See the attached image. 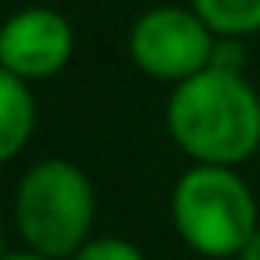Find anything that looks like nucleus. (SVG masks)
<instances>
[{
  "label": "nucleus",
  "mask_w": 260,
  "mask_h": 260,
  "mask_svg": "<svg viewBox=\"0 0 260 260\" xmlns=\"http://www.w3.org/2000/svg\"><path fill=\"white\" fill-rule=\"evenodd\" d=\"M164 125L192 164L239 168L260 153V93L242 72L210 64L171 86Z\"/></svg>",
  "instance_id": "nucleus-1"
},
{
  "label": "nucleus",
  "mask_w": 260,
  "mask_h": 260,
  "mask_svg": "<svg viewBox=\"0 0 260 260\" xmlns=\"http://www.w3.org/2000/svg\"><path fill=\"white\" fill-rule=\"evenodd\" d=\"M11 224L22 246L72 260L96 224V189L82 164L43 157L29 164L11 196Z\"/></svg>",
  "instance_id": "nucleus-2"
},
{
  "label": "nucleus",
  "mask_w": 260,
  "mask_h": 260,
  "mask_svg": "<svg viewBox=\"0 0 260 260\" xmlns=\"http://www.w3.org/2000/svg\"><path fill=\"white\" fill-rule=\"evenodd\" d=\"M168 207L178 239L207 260H235L246 239L260 228L249 182L221 164H189V171L178 175Z\"/></svg>",
  "instance_id": "nucleus-3"
},
{
  "label": "nucleus",
  "mask_w": 260,
  "mask_h": 260,
  "mask_svg": "<svg viewBox=\"0 0 260 260\" xmlns=\"http://www.w3.org/2000/svg\"><path fill=\"white\" fill-rule=\"evenodd\" d=\"M217 36L192 11V4H157L146 8L128 29V57L132 64L157 82L178 86L214 61Z\"/></svg>",
  "instance_id": "nucleus-4"
},
{
  "label": "nucleus",
  "mask_w": 260,
  "mask_h": 260,
  "mask_svg": "<svg viewBox=\"0 0 260 260\" xmlns=\"http://www.w3.org/2000/svg\"><path fill=\"white\" fill-rule=\"evenodd\" d=\"M75 57L72 22L47 4H29L0 22V68L25 82L61 75Z\"/></svg>",
  "instance_id": "nucleus-5"
},
{
  "label": "nucleus",
  "mask_w": 260,
  "mask_h": 260,
  "mask_svg": "<svg viewBox=\"0 0 260 260\" xmlns=\"http://www.w3.org/2000/svg\"><path fill=\"white\" fill-rule=\"evenodd\" d=\"M36 118H40V107H36L32 82L0 68V164H11L32 143Z\"/></svg>",
  "instance_id": "nucleus-6"
},
{
  "label": "nucleus",
  "mask_w": 260,
  "mask_h": 260,
  "mask_svg": "<svg viewBox=\"0 0 260 260\" xmlns=\"http://www.w3.org/2000/svg\"><path fill=\"white\" fill-rule=\"evenodd\" d=\"M189 4L221 40H249L260 32V0H189Z\"/></svg>",
  "instance_id": "nucleus-7"
},
{
  "label": "nucleus",
  "mask_w": 260,
  "mask_h": 260,
  "mask_svg": "<svg viewBox=\"0 0 260 260\" xmlns=\"http://www.w3.org/2000/svg\"><path fill=\"white\" fill-rule=\"evenodd\" d=\"M72 260H150V256L125 235H93Z\"/></svg>",
  "instance_id": "nucleus-8"
},
{
  "label": "nucleus",
  "mask_w": 260,
  "mask_h": 260,
  "mask_svg": "<svg viewBox=\"0 0 260 260\" xmlns=\"http://www.w3.org/2000/svg\"><path fill=\"white\" fill-rule=\"evenodd\" d=\"M235 260H260V228L246 239V246L239 249V256H235Z\"/></svg>",
  "instance_id": "nucleus-9"
},
{
  "label": "nucleus",
  "mask_w": 260,
  "mask_h": 260,
  "mask_svg": "<svg viewBox=\"0 0 260 260\" xmlns=\"http://www.w3.org/2000/svg\"><path fill=\"white\" fill-rule=\"evenodd\" d=\"M4 260H61V256H47V253H36V249L22 246V249H11Z\"/></svg>",
  "instance_id": "nucleus-10"
},
{
  "label": "nucleus",
  "mask_w": 260,
  "mask_h": 260,
  "mask_svg": "<svg viewBox=\"0 0 260 260\" xmlns=\"http://www.w3.org/2000/svg\"><path fill=\"white\" fill-rule=\"evenodd\" d=\"M11 253V246H8V232H4V221H0V260H4Z\"/></svg>",
  "instance_id": "nucleus-11"
}]
</instances>
